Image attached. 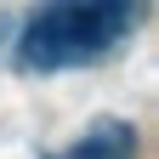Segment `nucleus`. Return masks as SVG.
<instances>
[{
	"label": "nucleus",
	"instance_id": "f257e3e1",
	"mask_svg": "<svg viewBox=\"0 0 159 159\" xmlns=\"http://www.w3.org/2000/svg\"><path fill=\"white\" fill-rule=\"evenodd\" d=\"M131 29H136V6H125V0H63V6H46L29 17L23 40H17V63L40 74L97 63Z\"/></svg>",
	"mask_w": 159,
	"mask_h": 159
},
{
	"label": "nucleus",
	"instance_id": "f03ea898",
	"mask_svg": "<svg viewBox=\"0 0 159 159\" xmlns=\"http://www.w3.org/2000/svg\"><path fill=\"white\" fill-rule=\"evenodd\" d=\"M74 159H136V131L125 119H97V125L80 136Z\"/></svg>",
	"mask_w": 159,
	"mask_h": 159
}]
</instances>
